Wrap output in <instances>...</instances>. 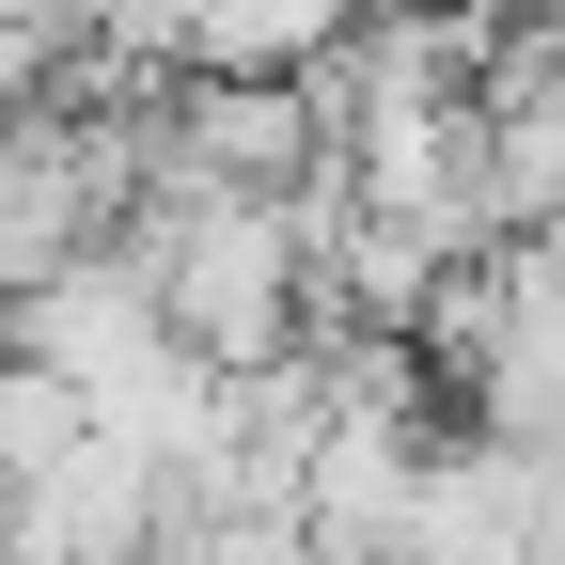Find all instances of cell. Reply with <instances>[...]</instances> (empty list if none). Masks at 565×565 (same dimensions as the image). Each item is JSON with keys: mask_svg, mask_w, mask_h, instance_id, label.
I'll list each match as a JSON object with an SVG mask.
<instances>
[{"mask_svg": "<svg viewBox=\"0 0 565 565\" xmlns=\"http://www.w3.org/2000/svg\"><path fill=\"white\" fill-rule=\"evenodd\" d=\"M126 252H141V282H158L173 345H204V362H236V377H267L282 345L315 330V204L299 189H204V173H173V189L126 204Z\"/></svg>", "mask_w": 565, "mask_h": 565, "instance_id": "1", "label": "cell"}, {"mask_svg": "<svg viewBox=\"0 0 565 565\" xmlns=\"http://www.w3.org/2000/svg\"><path fill=\"white\" fill-rule=\"evenodd\" d=\"M345 32H362V0H204L189 63H204V79H315Z\"/></svg>", "mask_w": 565, "mask_h": 565, "instance_id": "2", "label": "cell"}, {"mask_svg": "<svg viewBox=\"0 0 565 565\" xmlns=\"http://www.w3.org/2000/svg\"><path fill=\"white\" fill-rule=\"evenodd\" d=\"M79 17H95L126 63H189V17H204V0H79Z\"/></svg>", "mask_w": 565, "mask_h": 565, "instance_id": "3", "label": "cell"}, {"mask_svg": "<svg viewBox=\"0 0 565 565\" xmlns=\"http://www.w3.org/2000/svg\"><path fill=\"white\" fill-rule=\"evenodd\" d=\"M0 534H17V487H0Z\"/></svg>", "mask_w": 565, "mask_h": 565, "instance_id": "4", "label": "cell"}]
</instances>
